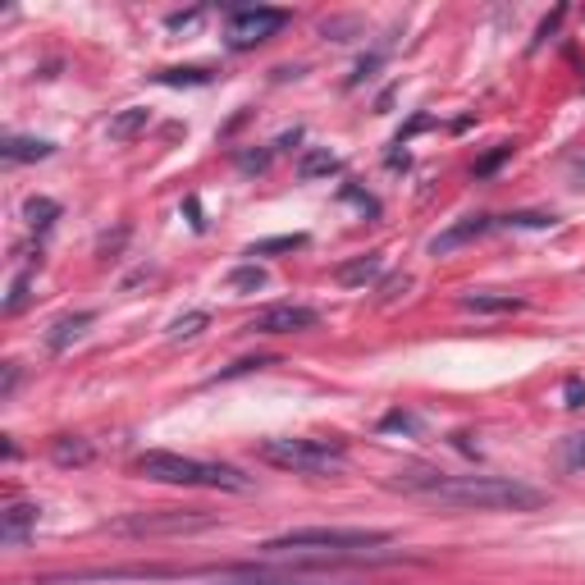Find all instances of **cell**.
<instances>
[{
	"instance_id": "obj_11",
	"label": "cell",
	"mask_w": 585,
	"mask_h": 585,
	"mask_svg": "<svg viewBox=\"0 0 585 585\" xmlns=\"http://www.w3.org/2000/svg\"><path fill=\"white\" fill-rule=\"evenodd\" d=\"M51 151H56V142H47V138H19V133H10L6 142H0V161H6V165H23V161H47Z\"/></svg>"
},
{
	"instance_id": "obj_3",
	"label": "cell",
	"mask_w": 585,
	"mask_h": 585,
	"mask_svg": "<svg viewBox=\"0 0 585 585\" xmlns=\"http://www.w3.org/2000/svg\"><path fill=\"white\" fill-rule=\"evenodd\" d=\"M133 472L155 485H183V490H229L243 494L252 481L229 462H202V457H183L170 448H147L133 457Z\"/></svg>"
},
{
	"instance_id": "obj_23",
	"label": "cell",
	"mask_w": 585,
	"mask_h": 585,
	"mask_svg": "<svg viewBox=\"0 0 585 585\" xmlns=\"http://www.w3.org/2000/svg\"><path fill=\"white\" fill-rule=\"evenodd\" d=\"M23 306H28V280L19 275V280H14V289H10V297H6V311L14 316V311H23Z\"/></svg>"
},
{
	"instance_id": "obj_21",
	"label": "cell",
	"mask_w": 585,
	"mask_h": 585,
	"mask_svg": "<svg viewBox=\"0 0 585 585\" xmlns=\"http://www.w3.org/2000/svg\"><path fill=\"white\" fill-rule=\"evenodd\" d=\"M206 311H188V316H179L174 325H170V339H192V334H202L206 330Z\"/></svg>"
},
{
	"instance_id": "obj_27",
	"label": "cell",
	"mask_w": 585,
	"mask_h": 585,
	"mask_svg": "<svg viewBox=\"0 0 585 585\" xmlns=\"http://www.w3.org/2000/svg\"><path fill=\"white\" fill-rule=\"evenodd\" d=\"M198 19H202V14H198V10H192V14H170L165 23H170V28L179 32V28H198Z\"/></svg>"
},
{
	"instance_id": "obj_4",
	"label": "cell",
	"mask_w": 585,
	"mask_h": 585,
	"mask_svg": "<svg viewBox=\"0 0 585 585\" xmlns=\"http://www.w3.org/2000/svg\"><path fill=\"white\" fill-rule=\"evenodd\" d=\"M256 457L275 472L293 476H339L347 466V444L343 440H316V435H293V440H261Z\"/></svg>"
},
{
	"instance_id": "obj_9",
	"label": "cell",
	"mask_w": 585,
	"mask_h": 585,
	"mask_svg": "<svg viewBox=\"0 0 585 585\" xmlns=\"http://www.w3.org/2000/svg\"><path fill=\"white\" fill-rule=\"evenodd\" d=\"M192 526H206V517H188V513H170V517H129L120 522L114 531H124V535H155V531H192Z\"/></svg>"
},
{
	"instance_id": "obj_19",
	"label": "cell",
	"mask_w": 585,
	"mask_h": 585,
	"mask_svg": "<svg viewBox=\"0 0 585 585\" xmlns=\"http://www.w3.org/2000/svg\"><path fill=\"white\" fill-rule=\"evenodd\" d=\"M229 289L233 293H256V289H265V270L261 265H239L229 275Z\"/></svg>"
},
{
	"instance_id": "obj_16",
	"label": "cell",
	"mask_w": 585,
	"mask_h": 585,
	"mask_svg": "<svg viewBox=\"0 0 585 585\" xmlns=\"http://www.w3.org/2000/svg\"><path fill=\"white\" fill-rule=\"evenodd\" d=\"M339 170H343V161H339L330 147H311V151H302V161H297V179H302V183L330 179V174H339Z\"/></svg>"
},
{
	"instance_id": "obj_1",
	"label": "cell",
	"mask_w": 585,
	"mask_h": 585,
	"mask_svg": "<svg viewBox=\"0 0 585 585\" xmlns=\"http://www.w3.org/2000/svg\"><path fill=\"white\" fill-rule=\"evenodd\" d=\"M389 485L403 494H416V498L444 503V508H462V513H535L549 503V494L526 481L490 476V472L453 476V472H440V466H407Z\"/></svg>"
},
{
	"instance_id": "obj_17",
	"label": "cell",
	"mask_w": 585,
	"mask_h": 585,
	"mask_svg": "<svg viewBox=\"0 0 585 585\" xmlns=\"http://www.w3.org/2000/svg\"><path fill=\"white\" fill-rule=\"evenodd\" d=\"M51 457L60 466H83V462H92V444L78 435H60V440H51Z\"/></svg>"
},
{
	"instance_id": "obj_20",
	"label": "cell",
	"mask_w": 585,
	"mask_h": 585,
	"mask_svg": "<svg viewBox=\"0 0 585 585\" xmlns=\"http://www.w3.org/2000/svg\"><path fill=\"white\" fill-rule=\"evenodd\" d=\"M558 462L567 466V472H585V431L563 440V448H558Z\"/></svg>"
},
{
	"instance_id": "obj_28",
	"label": "cell",
	"mask_w": 585,
	"mask_h": 585,
	"mask_svg": "<svg viewBox=\"0 0 585 585\" xmlns=\"http://www.w3.org/2000/svg\"><path fill=\"white\" fill-rule=\"evenodd\" d=\"M585 403V384L581 380H567V407H581Z\"/></svg>"
},
{
	"instance_id": "obj_18",
	"label": "cell",
	"mask_w": 585,
	"mask_h": 585,
	"mask_svg": "<svg viewBox=\"0 0 585 585\" xmlns=\"http://www.w3.org/2000/svg\"><path fill=\"white\" fill-rule=\"evenodd\" d=\"M23 215H28L32 229H42V233H47V229L60 220V206H56L51 198H28V202H23Z\"/></svg>"
},
{
	"instance_id": "obj_25",
	"label": "cell",
	"mask_w": 585,
	"mask_h": 585,
	"mask_svg": "<svg viewBox=\"0 0 585 585\" xmlns=\"http://www.w3.org/2000/svg\"><path fill=\"white\" fill-rule=\"evenodd\" d=\"M380 425H384V431H416V416H403V412H394V416H384Z\"/></svg>"
},
{
	"instance_id": "obj_2",
	"label": "cell",
	"mask_w": 585,
	"mask_h": 585,
	"mask_svg": "<svg viewBox=\"0 0 585 585\" xmlns=\"http://www.w3.org/2000/svg\"><path fill=\"white\" fill-rule=\"evenodd\" d=\"M394 544L389 531H366V526H306V531H284L261 544V558H293V563H330V558H357L371 549Z\"/></svg>"
},
{
	"instance_id": "obj_26",
	"label": "cell",
	"mask_w": 585,
	"mask_h": 585,
	"mask_svg": "<svg viewBox=\"0 0 585 585\" xmlns=\"http://www.w3.org/2000/svg\"><path fill=\"white\" fill-rule=\"evenodd\" d=\"M508 155H513V147H508V142H503V147H498V151H494V155H485V161H481V165H476V174H490V170H494V165H498V161H508Z\"/></svg>"
},
{
	"instance_id": "obj_24",
	"label": "cell",
	"mask_w": 585,
	"mask_h": 585,
	"mask_svg": "<svg viewBox=\"0 0 585 585\" xmlns=\"http://www.w3.org/2000/svg\"><path fill=\"white\" fill-rule=\"evenodd\" d=\"M407 289H412V275H394V280L384 284V302H394V297H403Z\"/></svg>"
},
{
	"instance_id": "obj_6",
	"label": "cell",
	"mask_w": 585,
	"mask_h": 585,
	"mask_svg": "<svg viewBox=\"0 0 585 585\" xmlns=\"http://www.w3.org/2000/svg\"><path fill=\"white\" fill-rule=\"evenodd\" d=\"M321 325V311L306 306V302H275L256 311L248 321V334H302V330H316Z\"/></svg>"
},
{
	"instance_id": "obj_10",
	"label": "cell",
	"mask_w": 585,
	"mask_h": 585,
	"mask_svg": "<svg viewBox=\"0 0 585 585\" xmlns=\"http://www.w3.org/2000/svg\"><path fill=\"white\" fill-rule=\"evenodd\" d=\"M380 270H384V256H380V252H366V256L343 261V265L334 270V280H339L343 289H366V284L380 280Z\"/></svg>"
},
{
	"instance_id": "obj_29",
	"label": "cell",
	"mask_w": 585,
	"mask_h": 585,
	"mask_svg": "<svg viewBox=\"0 0 585 585\" xmlns=\"http://www.w3.org/2000/svg\"><path fill=\"white\" fill-rule=\"evenodd\" d=\"M14 384H19V366H6V384H0V399H10Z\"/></svg>"
},
{
	"instance_id": "obj_12",
	"label": "cell",
	"mask_w": 585,
	"mask_h": 585,
	"mask_svg": "<svg viewBox=\"0 0 585 585\" xmlns=\"http://www.w3.org/2000/svg\"><path fill=\"white\" fill-rule=\"evenodd\" d=\"M151 83H161V88H211V83H215V69H206V64L155 69V73H151Z\"/></svg>"
},
{
	"instance_id": "obj_5",
	"label": "cell",
	"mask_w": 585,
	"mask_h": 585,
	"mask_svg": "<svg viewBox=\"0 0 585 585\" xmlns=\"http://www.w3.org/2000/svg\"><path fill=\"white\" fill-rule=\"evenodd\" d=\"M289 28V10H275V6H248V10H233L229 23H224V42L233 51H252L261 42H270L275 32Z\"/></svg>"
},
{
	"instance_id": "obj_13",
	"label": "cell",
	"mask_w": 585,
	"mask_h": 585,
	"mask_svg": "<svg viewBox=\"0 0 585 585\" xmlns=\"http://www.w3.org/2000/svg\"><path fill=\"white\" fill-rule=\"evenodd\" d=\"M462 306L481 311V316H498V311H522V297L498 293V289H472V293H462Z\"/></svg>"
},
{
	"instance_id": "obj_8",
	"label": "cell",
	"mask_w": 585,
	"mask_h": 585,
	"mask_svg": "<svg viewBox=\"0 0 585 585\" xmlns=\"http://www.w3.org/2000/svg\"><path fill=\"white\" fill-rule=\"evenodd\" d=\"M37 517H42V508H37V503H10V508L0 513V544L19 549V544L28 539V531L37 526Z\"/></svg>"
},
{
	"instance_id": "obj_7",
	"label": "cell",
	"mask_w": 585,
	"mask_h": 585,
	"mask_svg": "<svg viewBox=\"0 0 585 585\" xmlns=\"http://www.w3.org/2000/svg\"><path fill=\"white\" fill-rule=\"evenodd\" d=\"M490 229H498V220H494V215H466L462 224H453V229H444V233H440V239H431V252H435V256H444V252H453V248H462V243L485 239Z\"/></svg>"
},
{
	"instance_id": "obj_22",
	"label": "cell",
	"mask_w": 585,
	"mask_h": 585,
	"mask_svg": "<svg viewBox=\"0 0 585 585\" xmlns=\"http://www.w3.org/2000/svg\"><path fill=\"white\" fill-rule=\"evenodd\" d=\"M302 243H306L302 233H293V239H270V243H256L252 256H265V252H293V248H302Z\"/></svg>"
},
{
	"instance_id": "obj_15",
	"label": "cell",
	"mask_w": 585,
	"mask_h": 585,
	"mask_svg": "<svg viewBox=\"0 0 585 585\" xmlns=\"http://www.w3.org/2000/svg\"><path fill=\"white\" fill-rule=\"evenodd\" d=\"M92 321H97L92 311H73V316H60V321L51 325V334H47V347H51V353H64L69 343H78V339L88 334Z\"/></svg>"
},
{
	"instance_id": "obj_14",
	"label": "cell",
	"mask_w": 585,
	"mask_h": 585,
	"mask_svg": "<svg viewBox=\"0 0 585 585\" xmlns=\"http://www.w3.org/2000/svg\"><path fill=\"white\" fill-rule=\"evenodd\" d=\"M147 124H151V110H147V105H124V110L105 124V138H110V142H133L138 133H147Z\"/></svg>"
}]
</instances>
